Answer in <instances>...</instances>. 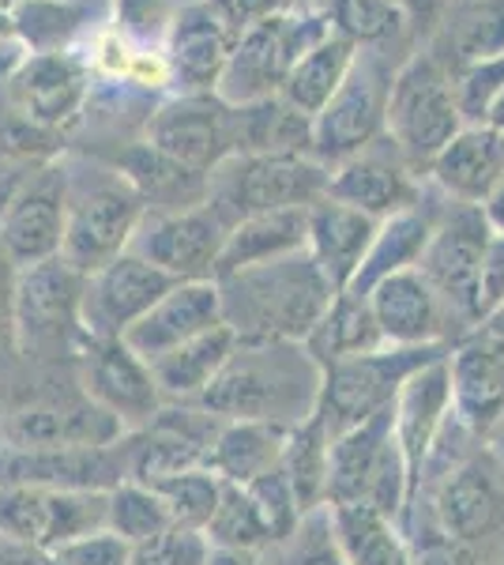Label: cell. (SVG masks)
I'll use <instances>...</instances> for the list:
<instances>
[{"label":"cell","instance_id":"6da1fadb","mask_svg":"<svg viewBox=\"0 0 504 565\" xmlns=\"http://www.w3.org/2000/svg\"><path fill=\"white\" fill-rule=\"evenodd\" d=\"M320 381H324V370L301 343L237 340L234 359L200 396V407L223 423L253 418V423L294 430L317 412Z\"/></svg>","mask_w":504,"mask_h":565},{"label":"cell","instance_id":"7a4b0ae2","mask_svg":"<svg viewBox=\"0 0 504 565\" xmlns=\"http://www.w3.org/2000/svg\"><path fill=\"white\" fill-rule=\"evenodd\" d=\"M223 298V324L237 340H290L305 343L335 290L309 257V249L256 264L215 279Z\"/></svg>","mask_w":504,"mask_h":565},{"label":"cell","instance_id":"3957f363","mask_svg":"<svg viewBox=\"0 0 504 565\" xmlns=\"http://www.w3.org/2000/svg\"><path fill=\"white\" fill-rule=\"evenodd\" d=\"M84 276L61 257L15 268L12 332L15 348L34 362H57L84 351Z\"/></svg>","mask_w":504,"mask_h":565},{"label":"cell","instance_id":"277c9868","mask_svg":"<svg viewBox=\"0 0 504 565\" xmlns=\"http://www.w3.org/2000/svg\"><path fill=\"white\" fill-rule=\"evenodd\" d=\"M207 200L223 207V215L237 223L245 215L282 212V207H313L328 196L332 170L317 154L264 151L234 154L207 174Z\"/></svg>","mask_w":504,"mask_h":565},{"label":"cell","instance_id":"5b68a950","mask_svg":"<svg viewBox=\"0 0 504 565\" xmlns=\"http://www.w3.org/2000/svg\"><path fill=\"white\" fill-rule=\"evenodd\" d=\"M448 351H452V343H426V348H392V343H384L380 351L332 362V366H324V381H320L317 415L324 418L332 437L354 430V426L369 423L373 415L388 412L396 404L399 388L421 366L444 359Z\"/></svg>","mask_w":504,"mask_h":565},{"label":"cell","instance_id":"8992f818","mask_svg":"<svg viewBox=\"0 0 504 565\" xmlns=\"http://www.w3.org/2000/svg\"><path fill=\"white\" fill-rule=\"evenodd\" d=\"M460 129L463 117L460 106H455L452 72L429 50L415 53L392 76L388 117H384L388 140L407 159V167H429Z\"/></svg>","mask_w":504,"mask_h":565},{"label":"cell","instance_id":"52a82bcc","mask_svg":"<svg viewBox=\"0 0 504 565\" xmlns=\"http://www.w3.org/2000/svg\"><path fill=\"white\" fill-rule=\"evenodd\" d=\"M407 501V468L396 445V404L332 437L328 505H373L384 516H396Z\"/></svg>","mask_w":504,"mask_h":565},{"label":"cell","instance_id":"ba28073f","mask_svg":"<svg viewBox=\"0 0 504 565\" xmlns=\"http://www.w3.org/2000/svg\"><path fill=\"white\" fill-rule=\"evenodd\" d=\"M332 31L324 20H301L290 12L264 15L237 34L230 61L215 84V98L226 106H256L279 98L290 68L313 42Z\"/></svg>","mask_w":504,"mask_h":565},{"label":"cell","instance_id":"9c48e42d","mask_svg":"<svg viewBox=\"0 0 504 565\" xmlns=\"http://www.w3.org/2000/svg\"><path fill=\"white\" fill-rule=\"evenodd\" d=\"M388 95L392 68L384 65V57L380 53H357L346 79L313 117V154L328 170L380 140Z\"/></svg>","mask_w":504,"mask_h":565},{"label":"cell","instance_id":"30bf717a","mask_svg":"<svg viewBox=\"0 0 504 565\" xmlns=\"http://www.w3.org/2000/svg\"><path fill=\"white\" fill-rule=\"evenodd\" d=\"M143 196L132 181H106L84 193L64 212V238L61 260L76 268L79 276H95L109 260L128 253L136 231L143 223Z\"/></svg>","mask_w":504,"mask_h":565},{"label":"cell","instance_id":"8fae6325","mask_svg":"<svg viewBox=\"0 0 504 565\" xmlns=\"http://www.w3.org/2000/svg\"><path fill=\"white\" fill-rule=\"evenodd\" d=\"M230 226L234 223L223 215V207L200 200V204L181 207V212L151 215L148 223H140L128 249L140 253L143 260H151L154 268H162L178 282L215 279V264Z\"/></svg>","mask_w":504,"mask_h":565},{"label":"cell","instance_id":"7c38bea8","mask_svg":"<svg viewBox=\"0 0 504 565\" xmlns=\"http://www.w3.org/2000/svg\"><path fill=\"white\" fill-rule=\"evenodd\" d=\"M106 527V494L98 490H45L0 487V535L26 546H53L84 540Z\"/></svg>","mask_w":504,"mask_h":565},{"label":"cell","instance_id":"4fadbf2b","mask_svg":"<svg viewBox=\"0 0 504 565\" xmlns=\"http://www.w3.org/2000/svg\"><path fill=\"white\" fill-rule=\"evenodd\" d=\"M490 218L482 207L460 204L452 215L433 226L426 253L418 260V271L429 287L441 295V302L452 309L460 321H479V271L485 245H490Z\"/></svg>","mask_w":504,"mask_h":565},{"label":"cell","instance_id":"5bb4252c","mask_svg":"<svg viewBox=\"0 0 504 565\" xmlns=\"http://www.w3.org/2000/svg\"><path fill=\"white\" fill-rule=\"evenodd\" d=\"M178 287V279L143 260L140 253H121L103 271L84 279V335L87 340H121L148 309L167 298Z\"/></svg>","mask_w":504,"mask_h":565},{"label":"cell","instance_id":"9a60e30c","mask_svg":"<svg viewBox=\"0 0 504 565\" xmlns=\"http://www.w3.org/2000/svg\"><path fill=\"white\" fill-rule=\"evenodd\" d=\"M148 143L192 174H211L237 154V109L218 98L185 95L159 109Z\"/></svg>","mask_w":504,"mask_h":565},{"label":"cell","instance_id":"2e32d148","mask_svg":"<svg viewBox=\"0 0 504 565\" xmlns=\"http://www.w3.org/2000/svg\"><path fill=\"white\" fill-rule=\"evenodd\" d=\"M84 388L125 430L151 426L162 412L151 362H143L125 340H84Z\"/></svg>","mask_w":504,"mask_h":565},{"label":"cell","instance_id":"e0dca14e","mask_svg":"<svg viewBox=\"0 0 504 565\" xmlns=\"http://www.w3.org/2000/svg\"><path fill=\"white\" fill-rule=\"evenodd\" d=\"M121 445H79V449H12L0 452V487L98 490L109 494L121 479Z\"/></svg>","mask_w":504,"mask_h":565},{"label":"cell","instance_id":"ac0fdd59","mask_svg":"<svg viewBox=\"0 0 504 565\" xmlns=\"http://www.w3.org/2000/svg\"><path fill=\"white\" fill-rule=\"evenodd\" d=\"M452 415L467 434L490 437L504 415V343L490 328L471 332L448 351Z\"/></svg>","mask_w":504,"mask_h":565},{"label":"cell","instance_id":"d6986e66","mask_svg":"<svg viewBox=\"0 0 504 565\" xmlns=\"http://www.w3.org/2000/svg\"><path fill=\"white\" fill-rule=\"evenodd\" d=\"M125 426L103 412L95 399H39L4 418L0 437L8 449H79V445H114Z\"/></svg>","mask_w":504,"mask_h":565},{"label":"cell","instance_id":"ffe728a7","mask_svg":"<svg viewBox=\"0 0 504 565\" xmlns=\"http://www.w3.org/2000/svg\"><path fill=\"white\" fill-rule=\"evenodd\" d=\"M369 306L377 317V328L384 343L392 348H426V343H452V324L460 317L452 313L441 295L426 282L418 268L396 271V276L380 279L369 290Z\"/></svg>","mask_w":504,"mask_h":565},{"label":"cell","instance_id":"44dd1931","mask_svg":"<svg viewBox=\"0 0 504 565\" xmlns=\"http://www.w3.org/2000/svg\"><path fill=\"white\" fill-rule=\"evenodd\" d=\"M223 324V298H218L215 279H192L178 282L167 298H159L148 313L140 317L121 340L140 354L143 362L162 359L167 351L196 340Z\"/></svg>","mask_w":504,"mask_h":565},{"label":"cell","instance_id":"7402d4cb","mask_svg":"<svg viewBox=\"0 0 504 565\" xmlns=\"http://www.w3.org/2000/svg\"><path fill=\"white\" fill-rule=\"evenodd\" d=\"M64 178L61 174H39L34 181L8 200L0 215V253L12 260V268H26L50 257H61L64 238Z\"/></svg>","mask_w":504,"mask_h":565},{"label":"cell","instance_id":"603a6c76","mask_svg":"<svg viewBox=\"0 0 504 565\" xmlns=\"http://www.w3.org/2000/svg\"><path fill=\"white\" fill-rule=\"evenodd\" d=\"M437 516L452 543H482L504 524V476L490 452L471 457L444 482Z\"/></svg>","mask_w":504,"mask_h":565},{"label":"cell","instance_id":"cb8c5ba5","mask_svg":"<svg viewBox=\"0 0 504 565\" xmlns=\"http://www.w3.org/2000/svg\"><path fill=\"white\" fill-rule=\"evenodd\" d=\"M452 415V388H448V354L421 366L396 396V445L403 468H407V490L415 494L421 463L433 449L444 418Z\"/></svg>","mask_w":504,"mask_h":565},{"label":"cell","instance_id":"d4e9b609","mask_svg":"<svg viewBox=\"0 0 504 565\" xmlns=\"http://www.w3.org/2000/svg\"><path fill=\"white\" fill-rule=\"evenodd\" d=\"M328 196L373 215L377 223L407 212V207H418V185L407 170V159L403 154L388 159V154L373 151V143L365 151H357L354 159L332 167Z\"/></svg>","mask_w":504,"mask_h":565},{"label":"cell","instance_id":"484cf974","mask_svg":"<svg viewBox=\"0 0 504 565\" xmlns=\"http://www.w3.org/2000/svg\"><path fill=\"white\" fill-rule=\"evenodd\" d=\"M234 42H237L234 26L226 23L207 0H200V4L181 8V15L173 20L167 65L173 76L189 87V95L215 90L226 61H230Z\"/></svg>","mask_w":504,"mask_h":565},{"label":"cell","instance_id":"4316f807","mask_svg":"<svg viewBox=\"0 0 504 565\" xmlns=\"http://www.w3.org/2000/svg\"><path fill=\"white\" fill-rule=\"evenodd\" d=\"M377 218L346 207L339 200L324 196L309 207V257L317 260V268L324 271V279L332 282V290H351V282L362 268L365 253H369L373 238H377Z\"/></svg>","mask_w":504,"mask_h":565},{"label":"cell","instance_id":"83f0119b","mask_svg":"<svg viewBox=\"0 0 504 565\" xmlns=\"http://www.w3.org/2000/svg\"><path fill=\"white\" fill-rule=\"evenodd\" d=\"M429 174L460 204L482 207L504 181V136L490 125H463L429 162Z\"/></svg>","mask_w":504,"mask_h":565},{"label":"cell","instance_id":"f1b7e54d","mask_svg":"<svg viewBox=\"0 0 504 565\" xmlns=\"http://www.w3.org/2000/svg\"><path fill=\"white\" fill-rule=\"evenodd\" d=\"M20 114L39 129H61L79 114L87 95V72L68 53H39L12 76Z\"/></svg>","mask_w":504,"mask_h":565},{"label":"cell","instance_id":"f546056e","mask_svg":"<svg viewBox=\"0 0 504 565\" xmlns=\"http://www.w3.org/2000/svg\"><path fill=\"white\" fill-rule=\"evenodd\" d=\"M305 242H309V207H282V212L245 215L226 234V245L215 264V279L256 268V264L290 257V253H301Z\"/></svg>","mask_w":504,"mask_h":565},{"label":"cell","instance_id":"4dcf8cb0","mask_svg":"<svg viewBox=\"0 0 504 565\" xmlns=\"http://www.w3.org/2000/svg\"><path fill=\"white\" fill-rule=\"evenodd\" d=\"M429 53L448 72L504 57V0H452Z\"/></svg>","mask_w":504,"mask_h":565},{"label":"cell","instance_id":"1f68e13d","mask_svg":"<svg viewBox=\"0 0 504 565\" xmlns=\"http://www.w3.org/2000/svg\"><path fill=\"white\" fill-rule=\"evenodd\" d=\"M234 351H237L234 328L226 324L211 328V332L196 335V340L181 343V348H173L162 359L151 362L154 385H159L167 399H200L218 381V373L226 370Z\"/></svg>","mask_w":504,"mask_h":565},{"label":"cell","instance_id":"d6a6232c","mask_svg":"<svg viewBox=\"0 0 504 565\" xmlns=\"http://www.w3.org/2000/svg\"><path fill=\"white\" fill-rule=\"evenodd\" d=\"M287 426L275 423H253V418H237V423H223L215 445L207 452V468L223 482H237L249 487L260 476H268L282 463V449H287Z\"/></svg>","mask_w":504,"mask_h":565},{"label":"cell","instance_id":"836d02e7","mask_svg":"<svg viewBox=\"0 0 504 565\" xmlns=\"http://www.w3.org/2000/svg\"><path fill=\"white\" fill-rule=\"evenodd\" d=\"M357 57V45L351 39H343L339 31H328L324 39L309 45L298 57V65L290 68L287 84H282L279 98L290 109H298L301 117H313L328 106V98L335 95L339 84L346 79Z\"/></svg>","mask_w":504,"mask_h":565},{"label":"cell","instance_id":"e575fe53","mask_svg":"<svg viewBox=\"0 0 504 565\" xmlns=\"http://www.w3.org/2000/svg\"><path fill=\"white\" fill-rule=\"evenodd\" d=\"M380 348L384 335L377 328V317H373L369 298L351 295V290H339L332 306L324 309V317L317 321V328L305 335V351L320 362V370Z\"/></svg>","mask_w":504,"mask_h":565},{"label":"cell","instance_id":"d590c367","mask_svg":"<svg viewBox=\"0 0 504 565\" xmlns=\"http://www.w3.org/2000/svg\"><path fill=\"white\" fill-rule=\"evenodd\" d=\"M433 218L429 212H418V207H407V212L384 218L377 226V238H373L369 253H365L362 268L351 282V295H369L380 279L396 276V271H410L418 268L421 253H426L429 238H433Z\"/></svg>","mask_w":504,"mask_h":565},{"label":"cell","instance_id":"8d00e7d4","mask_svg":"<svg viewBox=\"0 0 504 565\" xmlns=\"http://www.w3.org/2000/svg\"><path fill=\"white\" fill-rule=\"evenodd\" d=\"M328 463H332V434L313 412L287 434V449H282V476L294 490L301 516L328 501Z\"/></svg>","mask_w":504,"mask_h":565},{"label":"cell","instance_id":"74e56055","mask_svg":"<svg viewBox=\"0 0 504 565\" xmlns=\"http://www.w3.org/2000/svg\"><path fill=\"white\" fill-rule=\"evenodd\" d=\"M173 516L167 509V501L154 487H143V482L128 479L117 482L114 490L106 494V532H114L117 540L128 546H140L154 540V535L170 532Z\"/></svg>","mask_w":504,"mask_h":565},{"label":"cell","instance_id":"f35d334b","mask_svg":"<svg viewBox=\"0 0 504 565\" xmlns=\"http://www.w3.org/2000/svg\"><path fill=\"white\" fill-rule=\"evenodd\" d=\"M332 524L346 565H407L388 516L373 505H332Z\"/></svg>","mask_w":504,"mask_h":565},{"label":"cell","instance_id":"ab89813d","mask_svg":"<svg viewBox=\"0 0 504 565\" xmlns=\"http://www.w3.org/2000/svg\"><path fill=\"white\" fill-rule=\"evenodd\" d=\"M154 490L167 501L173 524L204 532L218 509V498H223V479L211 468H189V471H181V476L159 482Z\"/></svg>","mask_w":504,"mask_h":565},{"label":"cell","instance_id":"60d3db41","mask_svg":"<svg viewBox=\"0 0 504 565\" xmlns=\"http://www.w3.org/2000/svg\"><path fill=\"white\" fill-rule=\"evenodd\" d=\"M204 532L226 551H256V546H268V527L260 521V509H256L253 494L237 482H223V498H218V509L211 516V524Z\"/></svg>","mask_w":504,"mask_h":565},{"label":"cell","instance_id":"b9f144b4","mask_svg":"<svg viewBox=\"0 0 504 565\" xmlns=\"http://www.w3.org/2000/svg\"><path fill=\"white\" fill-rule=\"evenodd\" d=\"M332 31L354 45H384L403 31V12L396 0H332Z\"/></svg>","mask_w":504,"mask_h":565},{"label":"cell","instance_id":"7bdbcfd3","mask_svg":"<svg viewBox=\"0 0 504 565\" xmlns=\"http://www.w3.org/2000/svg\"><path fill=\"white\" fill-rule=\"evenodd\" d=\"M452 90H455V106H460L463 125H485L493 103H497L504 90V57L479 61V65L452 72Z\"/></svg>","mask_w":504,"mask_h":565},{"label":"cell","instance_id":"ee69618b","mask_svg":"<svg viewBox=\"0 0 504 565\" xmlns=\"http://www.w3.org/2000/svg\"><path fill=\"white\" fill-rule=\"evenodd\" d=\"M207 540L192 527H170L128 551V565H207Z\"/></svg>","mask_w":504,"mask_h":565},{"label":"cell","instance_id":"f6af8a7d","mask_svg":"<svg viewBox=\"0 0 504 565\" xmlns=\"http://www.w3.org/2000/svg\"><path fill=\"white\" fill-rule=\"evenodd\" d=\"M128 551L132 546L103 527V532H90L84 540L53 546V558H57V565H128Z\"/></svg>","mask_w":504,"mask_h":565},{"label":"cell","instance_id":"bcb514c9","mask_svg":"<svg viewBox=\"0 0 504 565\" xmlns=\"http://www.w3.org/2000/svg\"><path fill=\"white\" fill-rule=\"evenodd\" d=\"M15 20H20L23 34L34 45H53L72 31L76 12H68L64 4H53V0H23L20 12H15Z\"/></svg>","mask_w":504,"mask_h":565},{"label":"cell","instance_id":"7dc6e473","mask_svg":"<svg viewBox=\"0 0 504 565\" xmlns=\"http://www.w3.org/2000/svg\"><path fill=\"white\" fill-rule=\"evenodd\" d=\"M501 306H504V234L493 231L479 271V321H490Z\"/></svg>","mask_w":504,"mask_h":565},{"label":"cell","instance_id":"c3c4849f","mask_svg":"<svg viewBox=\"0 0 504 565\" xmlns=\"http://www.w3.org/2000/svg\"><path fill=\"white\" fill-rule=\"evenodd\" d=\"M305 532L309 535L294 532L301 540V546H298V551H290L279 565H346L339 543L332 540V535H324V524L317 521V524H309Z\"/></svg>","mask_w":504,"mask_h":565},{"label":"cell","instance_id":"681fc988","mask_svg":"<svg viewBox=\"0 0 504 565\" xmlns=\"http://www.w3.org/2000/svg\"><path fill=\"white\" fill-rule=\"evenodd\" d=\"M207 4L215 8V12L223 15V20L230 23L237 34H242L249 23L264 20V15L282 12V4H287V0H207Z\"/></svg>","mask_w":504,"mask_h":565},{"label":"cell","instance_id":"f907efd6","mask_svg":"<svg viewBox=\"0 0 504 565\" xmlns=\"http://www.w3.org/2000/svg\"><path fill=\"white\" fill-rule=\"evenodd\" d=\"M396 4H399V12H403V26H410L415 34H426V39H433L452 0H396Z\"/></svg>","mask_w":504,"mask_h":565},{"label":"cell","instance_id":"816d5d0a","mask_svg":"<svg viewBox=\"0 0 504 565\" xmlns=\"http://www.w3.org/2000/svg\"><path fill=\"white\" fill-rule=\"evenodd\" d=\"M0 565H57V558H53V551H45V546L4 540L0 543Z\"/></svg>","mask_w":504,"mask_h":565},{"label":"cell","instance_id":"f5cc1de1","mask_svg":"<svg viewBox=\"0 0 504 565\" xmlns=\"http://www.w3.org/2000/svg\"><path fill=\"white\" fill-rule=\"evenodd\" d=\"M4 253H0V343H15V332H12V282H15V271L8 268Z\"/></svg>","mask_w":504,"mask_h":565},{"label":"cell","instance_id":"db71d44e","mask_svg":"<svg viewBox=\"0 0 504 565\" xmlns=\"http://www.w3.org/2000/svg\"><path fill=\"white\" fill-rule=\"evenodd\" d=\"M482 212H485V218H490V226H493V231L504 234V181H501L497 189H493V196L482 204Z\"/></svg>","mask_w":504,"mask_h":565},{"label":"cell","instance_id":"11a10c76","mask_svg":"<svg viewBox=\"0 0 504 565\" xmlns=\"http://www.w3.org/2000/svg\"><path fill=\"white\" fill-rule=\"evenodd\" d=\"M490 441H493V449H490V457L497 460V468H501V476H504V415H501V423L490 430Z\"/></svg>","mask_w":504,"mask_h":565},{"label":"cell","instance_id":"9f6ffc18","mask_svg":"<svg viewBox=\"0 0 504 565\" xmlns=\"http://www.w3.org/2000/svg\"><path fill=\"white\" fill-rule=\"evenodd\" d=\"M421 565H460L452 554V546H433V551L421 554Z\"/></svg>","mask_w":504,"mask_h":565},{"label":"cell","instance_id":"6f0895ef","mask_svg":"<svg viewBox=\"0 0 504 565\" xmlns=\"http://www.w3.org/2000/svg\"><path fill=\"white\" fill-rule=\"evenodd\" d=\"M485 125H490L493 132H501V136H504V90H501V98H497V103H493L490 117H485Z\"/></svg>","mask_w":504,"mask_h":565},{"label":"cell","instance_id":"680465c9","mask_svg":"<svg viewBox=\"0 0 504 565\" xmlns=\"http://www.w3.org/2000/svg\"><path fill=\"white\" fill-rule=\"evenodd\" d=\"M490 321H493V324H485V328H490V332H493V335H497V340L504 343V306L497 309V313H493V317H490Z\"/></svg>","mask_w":504,"mask_h":565},{"label":"cell","instance_id":"91938a15","mask_svg":"<svg viewBox=\"0 0 504 565\" xmlns=\"http://www.w3.org/2000/svg\"><path fill=\"white\" fill-rule=\"evenodd\" d=\"M0 430H4V412H0Z\"/></svg>","mask_w":504,"mask_h":565}]
</instances>
